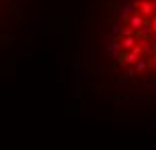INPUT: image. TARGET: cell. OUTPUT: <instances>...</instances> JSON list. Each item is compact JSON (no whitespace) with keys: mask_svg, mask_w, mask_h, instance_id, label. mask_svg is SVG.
I'll list each match as a JSON object with an SVG mask.
<instances>
[{"mask_svg":"<svg viewBox=\"0 0 156 150\" xmlns=\"http://www.w3.org/2000/svg\"><path fill=\"white\" fill-rule=\"evenodd\" d=\"M81 77L98 99L156 105V0L87 2Z\"/></svg>","mask_w":156,"mask_h":150,"instance_id":"obj_1","label":"cell"},{"mask_svg":"<svg viewBox=\"0 0 156 150\" xmlns=\"http://www.w3.org/2000/svg\"><path fill=\"white\" fill-rule=\"evenodd\" d=\"M37 0H0V53L16 45L35 23Z\"/></svg>","mask_w":156,"mask_h":150,"instance_id":"obj_2","label":"cell"}]
</instances>
